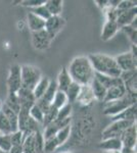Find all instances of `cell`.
<instances>
[{"label": "cell", "instance_id": "cell-1", "mask_svg": "<svg viewBox=\"0 0 137 153\" xmlns=\"http://www.w3.org/2000/svg\"><path fill=\"white\" fill-rule=\"evenodd\" d=\"M68 73L72 81L80 86H87L94 79V70L87 56H78L72 60Z\"/></svg>", "mask_w": 137, "mask_h": 153}, {"label": "cell", "instance_id": "cell-2", "mask_svg": "<svg viewBox=\"0 0 137 153\" xmlns=\"http://www.w3.org/2000/svg\"><path fill=\"white\" fill-rule=\"evenodd\" d=\"M87 57L95 73L113 76V78H120L122 71L117 65L115 57L106 55V54H90Z\"/></svg>", "mask_w": 137, "mask_h": 153}, {"label": "cell", "instance_id": "cell-3", "mask_svg": "<svg viewBox=\"0 0 137 153\" xmlns=\"http://www.w3.org/2000/svg\"><path fill=\"white\" fill-rule=\"evenodd\" d=\"M136 96L137 94L127 93L121 99L104 103V107L103 110V114L109 115V117H114V115L125 110L126 108L130 107L131 105L136 104Z\"/></svg>", "mask_w": 137, "mask_h": 153}, {"label": "cell", "instance_id": "cell-4", "mask_svg": "<svg viewBox=\"0 0 137 153\" xmlns=\"http://www.w3.org/2000/svg\"><path fill=\"white\" fill-rule=\"evenodd\" d=\"M41 78V71L38 68L27 65L21 66V79L23 88L33 91Z\"/></svg>", "mask_w": 137, "mask_h": 153}, {"label": "cell", "instance_id": "cell-5", "mask_svg": "<svg viewBox=\"0 0 137 153\" xmlns=\"http://www.w3.org/2000/svg\"><path fill=\"white\" fill-rule=\"evenodd\" d=\"M134 122H129V120H115L112 122L111 125H109L103 132V140L111 139V138H120L121 135L125 131L134 125Z\"/></svg>", "mask_w": 137, "mask_h": 153}, {"label": "cell", "instance_id": "cell-6", "mask_svg": "<svg viewBox=\"0 0 137 153\" xmlns=\"http://www.w3.org/2000/svg\"><path fill=\"white\" fill-rule=\"evenodd\" d=\"M22 87L21 79V66L13 65L9 70L8 78H7V89L8 93H16Z\"/></svg>", "mask_w": 137, "mask_h": 153}, {"label": "cell", "instance_id": "cell-7", "mask_svg": "<svg viewBox=\"0 0 137 153\" xmlns=\"http://www.w3.org/2000/svg\"><path fill=\"white\" fill-rule=\"evenodd\" d=\"M117 61V65L120 68L122 71H136L137 68V57L133 56L131 52H127L118 55L115 57Z\"/></svg>", "mask_w": 137, "mask_h": 153}, {"label": "cell", "instance_id": "cell-8", "mask_svg": "<svg viewBox=\"0 0 137 153\" xmlns=\"http://www.w3.org/2000/svg\"><path fill=\"white\" fill-rule=\"evenodd\" d=\"M66 25V21L59 16H51L48 19L45 21L44 30L47 32L51 39L56 36V34L61 31Z\"/></svg>", "mask_w": 137, "mask_h": 153}, {"label": "cell", "instance_id": "cell-9", "mask_svg": "<svg viewBox=\"0 0 137 153\" xmlns=\"http://www.w3.org/2000/svg\"><path fill=\"white\" fill-rule=\"evenodd\" d=\"M52 39L49 37L45 30L38 32H32V43L37 50H46L50 46Z\"/></svg>", "mask_w": 137, "mask_h": 153}, {"label": "cell", "instance_id": "cell-10", "mask_svg": "<svg viewBox=\"0 0 137 153\" xmlns=\"http://www.w3.org/2000/svg\"><path fill=\"white\" fill-rule=\"evenodd\" d=\"M121 142L123 147L126 148H135L136 141H137V129H136V123L129 127L120 137Z\"/></svg>", "mask_w": 137, "mask_h": 153}, {"label": "cell", "instance_id": "cell-11", "mask_svg": "<svg viewBox=\"0 0 137 153\" xmlns=\"http://www.w3.org/2000/svg\"><path fill=\"white\" fill-rule=\"evenodd\" d=\"M16 96L21 103V107L31 108L36 102V99L33 95V91L28 90L26 88L21 87V89L16 92Z\"/></svg>", "mask_w": 137, "mask_h": 153}, {"label": "cell", "instance_id": "cell-12", "mask_svg": "<svg viewBox=\"0 0 137 153\" xmlns=\"http://www.w3.org/2000/svg\"><path fill=\"white\" fill-rule=\"evenodd\" d=\"M126 94H127V91H126V88H125V86H124V84L114 86V87L106 90V98H104L103 102L106 103V102H111V101L121 99V98H123Z\"/></svg>", "mask_w": 137, "mask_h": 153}, {"label": "cell", "instance_id": "cell-13", "mask_svg": "<svg viewBox=\"0 0 137 153\" xmlns=\"http://www.w3.org/2000/svg\"><path fill=\"white\" fill-rule=\"evenodd\" d=\"M137 16V6L133 7V8L129 9V10L123 11L119 14L118 19H117V25L119 26V28H122V27L125 26H129V25L132 24V22L135 21Z\"/></svg>", "mask_w": 137, "mask_h": 153}, {"label": "cell", "instance_id": "cell-14", "mask_svg": "<svg viewBox=\"0 0 137 153\" xmlns=\"http://www.w3.org/2000/svg\"><path fill=\"white\" fill-rule=\"evenodd\" d=\"M98 147L108 152H120L123 148L120 138H111V139L103 140L99 143Z\"/></svg>", "mask_w": 137, "mask_h": 153}, {"label": "cell", "instance_id": "cell-15", "mask_svg": "<svg viewBox=\"0 0 137 153\" xmlns=\"http://www.w3.org/2000/svg\"><path fill=\"white\" fill-rule=\"evenodd\" d=\"M112 122L115 120H129V122L136 123V104L131 105L130 107L126 108L122 112L111 117Z\"/></svg>", "mask_w": 137, "mask_h": 153}, {"label": "cell", "instance_id": "cell-16", "mask_svg": "<svg viewBox=\"0 0 137 153\" xmlns=\"http://www.w3.org/2000/svg\"><path fill=\"white\" fill-rule=\"evenodd\" d=\"M119 30H120V28H119V26L117 25V22L106 21L103 26V32H101V40L108 41L109 39H112L116 35Z\"/></svg>", "mask_w": 137, "mask_h": 153}, {"label": "cell", "instance_id": "cell-17", "mask_svg": "<svg viewBox=\"0 0 137 153\" xmlns=\"http://www.w3.org/2000/svg\"><path fill=\"white\" fill-rule=\"evenodd\" d=\"M94 78H95L96 80L98 81V82L106 89V90L109 89V88H112V87H114V86L123 84V82H122V80L120 78H113V76L101 75V74L95 73V71H94Z\"/></svg>", "mask_w": 137, "mask_h": 153}, {"label": "cell", "instance_id": "cell-18", "mask_svg": "<svg viewBox=\"0 0 137 153\" xmlns=\"http://www.w3.org/2000/svg\"><path fill=\"white\" fill-rule=\"evenodd\" d=\"M73 82L70 76L68 70L66 68H64L61 71V73L58 74L57 76V81H56V85H57V90L61 91V92H66L67 89L69 88V86L71 85V83Z\"/></svg>", "mask_w": 137, "mask_h": 153}, {"label": "cell", "instance_id": "cell-19", "mask_svg": "<svg viewBox=\"0 0 137 153\" xmlns=\"http://www.w3.org/2000/svg\"><path fill=\"white\" fill-rule=\"evenodd\" d=\"M89 86H90V89L92 91V94H93L94 99L98 100V101H103V102L104 98H106V89L104 88L95 78L91 81V83L89 84Z\"/></svg>", "mask_w": 137, "mask_h": 153}, {"label": "cell", "instance_id": "cell-20", "mask_svg": "<svg viewBox=\"0 0 137 153\" xmlns=\"http://www.w3.org/2000/svg\"><path fill=\"white\" fill-rule=\"evenodd\" d=\"M95 100L93 97V94H92V91L90 89V86H82L81 87V91L80 94H79L78 98H77V102L81 103L82 105H88L92 103V101Z\"/></svg>", "mask_w": 137, "mask_h": 153}, {"label": "cell", "instance_id": "cell-21", "mask_svg": "<svg viewBox=\"0 0 137 153\" xmlns=\"http://www.w3.org/2000/svg\"><path fill=\"white\" fill-rule=\"evenodd\" d=\"M28 25L29 28L32 32H38L41 30H44L45 27V21L41 18L37 16L36 14L29 12L28 13Z\"/></svg>", "mask_w": 137, "mask_h": 153}, {"label": "cell", "instance_id": "cell-22", "mask_svg": "<svg viewBox=\"0 0 137 153\" xmlns=\"http://www.w3.org/2000/svg\"><path fill=\"white\" fill-rule=\"evenodd\" d=\"M81 87L79 84L75 83V82H72L71 85L69 86V88L67 89L66 93V96H67V99H68V103L72 104V103L76 102L77 98H78L79 94H80V91H81Z\"/></svg>", "mask_w": 137, "mask_h": 153}, {"label": "cell", "instance_id": "cell-23", "mask_svg": "<svg viewBox=\"0 0 137 153\" xmlns=\"http://www.w3.org/2000/svg\"><path fill=\"white\" fill-rule=\"evenodd\" d=\"M49 83H50L49 78H46V76L45 78H41V80L39 81L38 84L36 85V87L33 90V95L35 99L36 100L40 99L42 96L44 95V93H45V91L47 90V88L49 86Z\"/></svg>", "mask_w": 137, "mask_h": 153}, {"label": "cell", "instance_id": "cell-24", "mask_svg": "<svg viewBox=\"0 0 137 153\" xmlns=\"http://www.w3.org/2000/svg\"><path fill=\"white\" fill-rule=\"evenodd\" d=\"M0 110L3 112V114L5 115L6 118L8 120L9 124H10V127H11V130H12V133L17 131V113L12 111L10 108L7 107L5 104L2 105Z\"/></svg>", "mask_w": 137, "mask_h": 153}, {"label": "cell", "instance_id": "cell-25", "mask_svg": "<svg viewBox=\"0 0 137 153\" xmlns=\"http://www.w3.org/2000/svg\"><path fill=\"white\" fill-rule=\"evenodd\" d=\"M63 3L61 0H48L45 2V7L50 13V16H59L63 9Z\"/></svg>", "mask_w": 137, "mask_h": 153}, {"label": "cell", "instance_id": "cell-26", "mask_svg": "<svg viewBox=\"0 0 137 153\" xmlns=\"http://www.w3.org/2000/svg\"><path fill=\"white\" fill-rule=\"evenodd\" d=\"M4 104L16 113H19V109H21V103H19V100L16 96V93H8Z\"/></svg>", "mask_w": 137, "mask_h": 153}, {"label": "cell", "instance_id": "cell-27", "mask_svg": "<svg viewBox=\"0 0 137 153\" xmlns=\"http://www.w3.org/2000/svg\"><path fill=\"white\" fill-rule=\"evenodd\" d=\"M71 131H72V126L68 125L56 133L55 139H56V141H57V143H58L59 146L64 145V143L68 141V139L70 138V135H71Z\"/></svg>", "mask_w": 137, "mask_h": 153}, {"label": "cell", "instance_id": "cell-28", "mask_svg": "<svg viewBox=\"0 0 137 153\" xmlns=\"http://www.w3.org/2000/svg\"><path fill=\"white\" fill-rule=\"evenodd\" d=\"M68 103V99H67V96H66V93L64 92H61V91H58L55 93L53 97V100L51 102V105L53 107H55L56 109H59L61 108L64 105H66Z\"/></svg>", "mask_w": 137, "mask_h": 153}, {"label": "cell", "instance_id": "cell-29", "mask_svg": "<svg viewBox=\"0 0 137 153\" xmlns=\"http://www.w3.org/2000/svg\"><path fill=\"white\" fill-rule=\"evenodd\" d=\"M57 110L55 107H53V106H50V107L48 108V110L44 113V118H43V123H42V126H43L44 128L47 127L48 125H50L51 123H53L54 120H56V115H57Z\"/></svg>", "mask_w": 137, "mask_h": 153}, {"label": "cell", "instance_id": "cell-30", "mask_svg": "<svg viewBox=\"0 0 137 153\" xmlns=\"http://www.w3.org/2000/svg\"><path fill=\"white\" fill-rule=\"evenodd\" d=\"M22 147H23V153H36L33 134L27 136L25 138L23 144H22Z\"/></svg>", "mask_w": 137, "mask_h": 153}, {"label": "cell", "instance_id": "cell-31", "mask_svg": "<svg viewBox=\"0 0 137 153\" xmlns=\"http://www.w3.org/2000/svg\"><path fill=\"white\" fill-rule=\"evenodd\" d=\"M34 142H35V148H36V153H44V138L43 133L41 130H38L34 134Z\"/></svg>", "mask_w": 137, "mask_h": 153}, {"label": "cell", "instance_id": "cell-32", "mask_svg": "<svg viewBox=\"0 0 137 153\" xmlns=\"http://www.w3.org/2000/svg\"><path fill=\"white\" fill-rule=\"evenodd\" d=\"M72 110H73V106L70 103H67L66 105H64L61 108H59L57 110V115H56V120H64L67 118L71 117L72 114Z\"/></svg>", "mask_w": 137, "mask_h": 153}, {"label": "cell", "instance_id": "cell-33", "mask_svg": "<svg viewBox=\"0 0 137 153\" xmlns=\"http://www.w3.org/2000/svg\"><path fill=\"white\" fill-rule=\"evenodd\" d=\"M12 133L10 124H9L8 120L6 118L3 112L0 110V134L3 135H10Z\"/></svg>", "mask_w": 137, "mask_h": 153}, {"label": "cell", "instance_id": "cell-34", "mask_svg": "<svg viewBox=\"0 0 137 153\" xmlns=\"http://www.w3.org/2000/svg\"><path fill=\"white\" fill-rule=\"evenodd\" d=\"M30 117L33 118L34 120H36L39 125L42 126V123H43V118H44V113L43 111L38 107L36 104H34L30 108Z\"/></svg>", "mask_w": 137, "mask_h": 153}, {"label": "cell", "instance_id": "cell-35", "mask_svg": "<svg viewBox=\"0 0 137 153\" xmlns=\"http://www.w3.org/2000/svg\"><path fill=\"white\" fill-rule=\"evenodd\" d=\"M30 12H32V13L36 14L37 16H39V18H41L42 19H44V21H46V19H48L50 18V13L48 12L47 10V8L45 7V5H40L38 7H35V8H31V10Z\"/></svg>", "mask_w": 137, "mask_h": 153}, {"label": "cell", "instance_id": "cell-36", "mask_svg": "<svg viewBox=\"0 0 137 153\" xmlns=\"http://www.w3.org/2000/svg\"><path fill=\"white\" fill-rule=\"evenodd\" d=\"M59 147L55 137L44 140V153H51Z\"/></svg>", "mask_w": 137, "mask_h": 153}, {"label": "cell", "instance_id": "cell-37", "mask_svg": "<svg viewBox=\"0 0 137 153\" xmlns=\"http://www.w3.org/2000/svg\"><path fill=\"white\" fill-rule=\"evenodd\" d=\"M10 143L11 146H16V145H22L25 140V136L24 133L21 132V131H16V132L11 133L10 135Z\"/></svg>", "mask_w": 137, "mask_h": 153}, {"label": "cell", "instance_id": "cell-38", "mask_svg": "<svg viewBox=\"0 0 137 153\" xmlns=\"http://www.w3.org/2000/svg\"><path fill=\"white\" fill-rule=\"evenodd\" d=\"M136 6V2L135 1H131V0H122V1L119 2L118 6H117V10H118L119 14L123 11L129 10V9L133 8V7Z\"/></svg>", "mask_w": 137, "mask_h": 153}, {"label": "cell", "instance_id": "cell-39", "mask_svg": "<svg viewBox=\"0 0 137 153\" xmlns=\"http://www.w3.org/2000/svg\"><path fill=\"white\" fill-rule=\"evenodd\" d=\"M120 30H122V31L124 32V34L127 35V37L130 39L131 42H132V44L136 45V34H137V31H136L135 28H133V27H131L130 25H129V26L122 27Z\"/></svg>", "mask_w": 137, "mask_h": 153}, {"label": "cell", "instance_id": "cell-40", "mask_svg": "<svg viewBox=\"0 0 137 153\" xmlns=\"http://www.w3.org/2000/svg\"><path fill=\"white\" fill-rule=\"evenodd\" d=\"M10 147H11L10 136L0 134V149L8 152V150L10 149Z\"/></svg>", "mask_w": 137, "mask_h": 153}, {"label": "cell", "instance_id": "cell-41", "mask_svg": "<svg viewBox=\"0 0 137 153\" xmlns=\"http://www.w3.org/2000/svg\"><path fill=\"white\" fill-rule=\"evenodd\" d=\"M45 0H25V1H22V5L30 7V8H35V7L45 4Z\"/></svg>", "mask_w": 137, "mask_h": 153}, {"label": "cell", "instance_id": "cell-42", "mask_svg": "<svg viewBox=\"0 0 137 153\" xmlns=\"http://www.w3.org/2000/svg\"><path fill=\"white\" fill-rule=\"evenodd\" d=\"M7 153H23V147L22 145H16V146H11L10 149Z\"/></svg>", "mask_w": 137, "mask_h": 153}, {"label": "cell", "instance_id": "cell-43", "mask_svg": "<svg viewBox=\"0 0 137 153\" xmlns=\"http://www.w3.org/2000/svg\"><path fill=\"white\" fill-rule=\"evenodd\" d=\"M120 153H136V149H135V148H126V147H123L121 149Z\"/></svg>", "mask_w": 137, "mask_h": 153}, {"label": "cell", "instance_id": "cell-44", "mask_svg": "<svg viewBox=\"0 0 137 153\" xmlns=\"http://www.w3.org/2000/svg\"><path fill=\"white\" fill-rule=\"evenodd\" d=\"M96 3H98V6L100 7V8H103L106 10V8L108 7V1H96Z\"/></svg>", "mask_w": 137, "mask_h": 153}, {"label": "cell", "instance_id": "cell-45", "mask_svg": "<svg viewBox=\"0 0 137 153\" xmlns=\"http://www.w3.org/2000/svg\"><path fill=\"white\" fill-rule=\"evenodd\" d=\"M0 153H7V152L4 151V150H2V149H0Z\"/></svg>", "mask_w": 137, "mask_h": 153}, {"label": "cell", "instance_id": "cell-46", "mask_svg": "<svg viewBox=\"0 0 137 153\" xmlns=\"http://www.w3.org/2000/svg\"><path fill=\"white\" fill-rule=\"evenodd\" d=\"M106 153H120V152H106Z\"/></svg>", "mask_w": 137, "mask_h": 153}]
</instances>
